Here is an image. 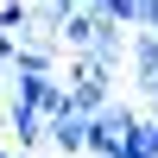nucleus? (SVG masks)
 Segmentation results:
<instances>
[{"instance_id":"f257e3e1","label":"nucleus","mask_w":158,"mask_h":158,"mask_svg":"<svg viewBox=\"0 0 158 158\" xmlns=\"http://www.w3.org/2000/svg\"><path fill=\"white\" fill-rule=\"evenodd\" d=\"M139 127H146V120H139L133 108H120V101H114V108H101V114H95V139H89V152H101V158H114V152L127 146V139L139 133Z\"/></svg>"},{"instance_id":"f03ea898","label":"nucleus","mask_w":158,"mask_h":158,"mask_svg":"<svg viewBox=\"0 0 158 158\" xmlns=\"http://www.w3.org/2000/svg\"><path fill=\"white\" fill-rule=\"evenodd\" d=\"M70 108H76V114H89V120H95L101 108H114V101H108V76H95L82 57L70 63Z\"/></svg>"},{"instance_id":"7ed1b4c3","label":"nucleus","mask_w":158,"mask_h":158,"mask_svg":"<svg viewBox=\"0 0 158 158\" xmlns=\"http://www.w3.org/2000/svg\"><path fill=\"white\" fill-rule=\"evenodd\" d=\"M89 139H95V120H89V114H76V108H63V114H51V146H57L63 158H76V152H89Z\"/></svg>"},{"instance_id":"20e7f679","label":"nucleus","mask_w":158,"mask_h":158,"mask_svg":"<svg viewBox=\"0 0 158 158\" xmlns=\"http://www.w3.org/2000/svg\"><path fill=\"white\" fill-rule=\"evenodd\" d=\"M95 38H101V19H95L89 6H70V13H63V25H57V44H63V51L89 57V51H95Z\"/></svg>"},{"instance_id":"39448f33","label":"nucleus","mask_w":158,"mask_h":158,"mask_svg":"<svg viewBox=\"0 0 158 158\" xmlns=\"http://www.w3.org/2000/svg\"><path fill=\"white\" fill-rule=\"evenodd\" d=\"M127 63H133V82L146 89V95H158V32H133Z\"/></svg>"},{"instance_id":"423d86ee","label":"nucleus","mask_w":158,"mask_h":158,"mask_svg":"<svg viewBox=\"0 0 158 158\" xmlns=\"http://www.w3.org/2000/svg\"><path fill=\"white\" fill-rule=\"evenodd\" d=\"M6 127H13V139H19V152H32L38 139H51V120H44L38 108H19V101L6 108Z\"/></svg>"},{"instance_id":"0eeeda50","label":"nucleus","mask_w":158,"mask_h":158,"mask_svg":"<svg viewBox=\"0 0 158 158\" xmlns=\"http://www.w3.org/2000/svg\"><path fill=\"white\" fill-rule=\"evenodd\" d=\"M127 44H133V38H120V32H108V25H101V38H95V51H89V70H95V76H114V70H120V57H127Z\"/></svg>"},{"instance_id":"6e6552de","label":"nucleus","mask_w":158,"mask_h":158,"mask_svg":"<svg viewBox=\"0 0 158 158\" xmlns=\"http://www.w3.org/2000/svg\"><path fill=\"white\" fill-rule=\"evenodd\" d=\"M51 57H57V38H25L13 57V76H51Z\"/></svg>"},{"instance_id":"1a4fd4ad","label":"nucleus","mask_w":158,"mask_h":158,"mask_svg":"<svg viewBox=\"0 0 158 158\" xmlns=\"http://www.w3.org/2000/svg\"><path fill=\"white\" fill-rule=\"evenodd\" d=\"M89 13H95L108 32H120V25H133V32H139V0H95Z\"/></svg>"},{"instance_id":"9d476101","label":"nucleus","mask_w":158,"mask_h":158,"mask_svg":"<svg viewBox=\"0 0 158 158\" xmlns=\"http://www.w3.org/2000/svg\"><path fill=\"white\" fill-rule=\"evenodd\" d=\"M139 32H158V0H139Z\"/></svg>"},{"instance_id":"9b49d317","label":"nucleus","mask_w":158,"mask_h":158,"mask_svg":"<svg viewBox=\"0 0 158 158\" xmlns=\"http://www.w3.org/2000/svg\"><path fill=\"white\" fill-rule=\"evenodd\" d=\"M146 146H152V158H158V114L146 120Z\"/></svg>"},{"instance_id":"f8f14e48","label":"nucleus","mask_w":158,"mask_h":158,"mask_svg":"<svg viewBox=\"0 0 158 158\" xmlns=\"http://www.w3.org/2000/svg\"><path fill=\"white\" fill-rule=\"evenodd\" d=\"M0 82H6V63H0Z\"/></svg>"},{"instance_id":"ddd939ff","label":"nucleus","mask_w":158,"mask_h":158,"mask_svg":"<svg viewBox=\"0 0 158 158\" xmlns=\"http://www.w3.org/2000/svg\"><path fill=\"white\" fill-rule=\"evenodd\" d=\"M76 6H95V0H76Z\"/></svg>"},{"instance_id":"4468645a","label":"nucleus","mask_w":158,"mask_h":158,"mask_svg":"<svg viewBox=\"0 0 158 158\" xmlns=\"http://www.w3.org/2000/svg\"><path fill=\"white\" fill-rule=\"evenodd\" d=\"M0 158H13V152H0Z\"/></svg>"}]
</instances>
